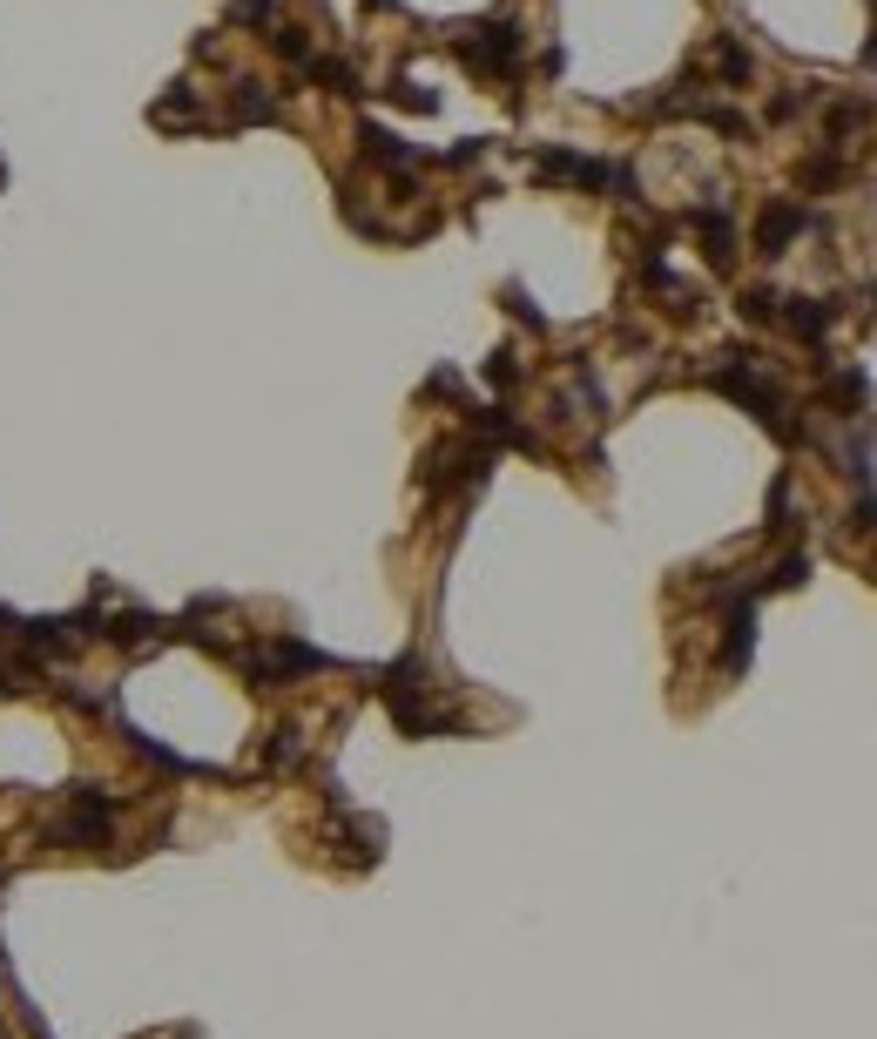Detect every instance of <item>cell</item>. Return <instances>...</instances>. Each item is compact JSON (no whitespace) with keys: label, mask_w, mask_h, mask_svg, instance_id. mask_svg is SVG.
<instances>
[{"label":"cell","mask_w":877,"mask_h":1039,"mask_svg":"<svg viewBox=\"0 0 877 1039\" xmlns=\"http://www.w3.org/2000/svg\"><path fill=\"white\" fill-rule=\"evenodd\" d=\"M459 55L480 74H513V61H521V27H513V21H487V27H472L466 42H459Z\"/></svg>","instance_id":"cell-1"},{"label":"cell","mask_w":877,"mask_h":1039,"mask_svg":"<svg viewBox=\"0 0 877 1039\" xmlns=\"http://www.w3.org/2000/svg\"><path fill=\"white\" fill-rule=\"evenodd\" d=\"M796 230H810V210H804V203H770L763 223H756V250H763V257H783V244H790Z\"/></svg>","instance_id":"cell-2"},{"label":"cell","mask_w":877,"mask_h":1039,"mask_svg":"<svg viewBox=\"0 0 877 1039\" xmlns=\"http://www.w3.org/2000/svg\"><path fill=\"white\" fill-rule=\"evenodd\" d=\"M830 317H837L830 304H817V297H796V304H790V331H796V338H823V331H830Z\"/></svg>","instance_id":"cell-3"},{"label":"cell","mask_w":877,"mask_h":1039,"mask_svg":"<svg viewBox=\"0 0 877 1039\" xmlns=\"http://www.w3.org/2000/svg\"><path fill=\"white\" fill-rule=\"evenodd\" d=\"M864 122H870V108H864L857 95H844V102L830 108V142H844V136H851V129H864Z\"/></svg>","instance_id":"cell-4"},{"label":"cell","mask_w":877,"mask_h":1039,"mask_svg":"<svg viewBox=\"0 0 877 1039\" xmlns=\"http://www.w3.org/2000/svg\"><path fill=\"white\" fill-rule=\"evenodd\" d=\"M749 68H756V61H749L736 42H715V74H723V82H749Z\"/></svg>","instance_id":"cell-5"}]
</instances>
